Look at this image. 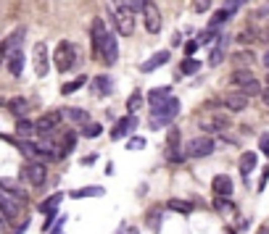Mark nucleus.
Wrapping results in <instances>:
<instances>
[{
  "instance_id": "obj_45",
  "label": "nucleus",
  "mask_w": 269,
  "mask_h": 234,
  "mask_svg": "<svg viewBox=\"0 0 269 234\" xmlns=\"http://www.w3.org/2000/svg\"><path fill=\"white\" fill-rule=\"evenodd\" d=\"M145 0H127V6L132 8V14H140V8H143Z\"/></svg>"
},
{
  "instance_id": "obj_16",
  "label": "nucleus",
  "mask_w": 269,
  "mask_h": 234,
  "mask_svg": "<svg viewBox=\"0 0 269 234\" xmlns=\"http://www.w3.org/2000/svg\"><path fill=\"white\" fill-rule=\"evenodd\" d=\"M222 103H225V108H230V111H245V108H248V95H243V92H232V95H227Z\"/></svg>"
},
{
  "instance_id": "obj_19",
  "label": "nucleus",
  "mask_w": 269,
  "mask_h": 234,
  "mask_svg": "<svg viewBox=\"0 0 269 234\" xmlns=\"http://www.w3.org/2000/svg\"><path fill=\"white\" fill-rule=\"evenodd\" d=\"M61 200H64V192H53L50 197H45V200L37 205V210H40V213H45V216H48V213H56L58 205H61Z\"/></svg>"
},
{
  "instance_id": "obj_21",
  "label": "nucleus",
  "mask_w": 269,
  "mask_h": 234,
  "mask_svg": "<svg viewBox=\"0 0 269 234\" xmlns=\"http://www.w3.org/2000/svg\"><path fill=\"white\" fill-rule=\"evenodd\" d=\"M169 61V50H161V53H156L150 61H145V63H140V71H145V74H150V71H156L158 66H164Z\"/></svg>"
},
{
  "instance_id": "obj_37",
  "label": "nucleus",
  "mask_w": 269,
  "mask_h": 234,
  "mask_svg": "<svg viewBox=\"0 0 269 234\" xmlns=\"http://www.w3.org/2000/svg\"><path fill=\"white\" fill-rule=\"evenodd\" d=\"M256 37H259V29H256V27H245V29L238 34V40H240V42H253Z\"/></svg>"
},
{
  "instance_id": "obj_23",
  "label": "nucleus",
  "mask_w": 269,
  "mask_h": 234,
  "mask_svg": "<svg viewBox=\"0 0 269 234\" xmlns=\"http://www.w3.org/2000/svg\"><path fill=\"white\" fill-rule=\"evenodd\" d=\"M103 34H106V24H103V19H95L92 21V53H95V58H98V48H100Z\"/></svg>"
},
{
  "instance_id": "obj_22",
  "label": "nucleus",
  "mask_w": 269,
  "mask_h": 234,
  "mask_svg": "<svg viewBox=\"0 0 269 234\" xmlns=\"http://www.w3.org/2000/svg\"><path fill=\"white\" fill-rule=\"evenodd\" d=\"M61 116L69 121H74V124H87L90 121V113L82 111V108H61Z\"/></svg>"
},
{
  "instance_id": "obj_12",
  "label": "nucleus",
  "mask_w": 269,
  "mask_h": 234,
  "mask_svg": "<svg viewBox=\"0 0 269 234\" xmlns=\"http://www.w3.org/2000/svg\"><path fill=\"white\" fill-rule=\"evenodd\" d=\"M19 200H16V197L14 195H8V192H3V190H0V213H6L8 218H16L19 216Z\"/></svg>"
},
{
  "instance_id": "obj_13",
  "label": "nucleus",
  "mask_w": 269,
  "mask_h": 234,
  "mask_svg": "<svg viewBox=\"0 0 269 234\" xmlns=\"http://www.w3.org/2000/svg\"><path fill=\"white\" fill-rule=\"evenodd\" d=\"M77 147V132L72 129H66L64 137H61V142H56V150H58V158H66L72 150Z\"/></svg>"
},
{
  "instance_id": "obj_48",
  "label": "nucleus",
  "mask_w": 269,
  "mask_h": 234,
  "mask_svg": "<svg viewBox=\"0 0 269 234\" xmlns=\"http://www.w3.org/2000/svg\"><path fill=\"white\" fill-rule=\"evenodd\" d=\"M27 226H29L27 221H24V224H21V226H16V234H24V231H27Z\"/></svg>"
},
{
  "instance_id": "obj_27",
  "label": "nucleus",
  "mask_w": 269,
  "mask_h": 234,
  "mask_svg": "<svg viewBox=\"0 0 269 234\" xmlns=\"http://www.w3.org/2000/svg\"><path fill=\"white\" fill-rule=\"evenodd\" d=\"M256 169V153H243L240 155V174L248 177V174Z\"/></svg>"
},
{
  "instance_id": "obj_44",
  "label": "nucleus",
  "mask_w": 269,
  "mask_h": 234,
  "mask_svg": "<svg viewBox=\"0 0 269 234\" xmlns=\"http://www.w3.org/2000/svg\"><path fill=\"white\" fill-rule=\"evenodd\" d=\"M195 50H198V42H193V40H190V42H185V58H190Z\"/></svg>"
},
{
  "instance_id": "obj_18",
  "label": "nucleus",
  "mask_w": 269,
  "mask_h": 234,
  "mask_svg": "<svg viewBox=\"0 0 269 234\" xmlns=\"http://www.w3.org/2000/svg\"><path fill=\"white\" fill-rule=\"evenodd\" d=\"M0 190H3V192H8V195H14L16 200H21V203H27V192L21 190V187H19L14 179H6V177H0Z\"/></svg>"
},
{
  "instance_id": "obj_24",
  "label": "nucleus",
  "mask_w": 269,
  "mask_h": 234,
  "mask_svg": "<svg viewBox=\"0 0 269 234\" xmlns=\"http://www.w3.org/2000/svg\"><path fill=\"white\" fill-rule=\"evenodd\" d=\"M6 108L14 113V116H24V113L29 111V100H24V98H11V100H6Z\"/></svg>"
},
{
  "instance_id": "obj_51",
  "label": "nucleus",
  "mask_w": 269,
  "mask_h": 234,
  "mask_svg": "<svg viewBox=\"0 0 269 234\" xmlns=\"http://www.w3.org/2000/svg\"><path fill=\"white\" fill-rule=\"evenodd\" d=\"M261 61H264V66H266V68H269V50H266V55H264V58H261Z\"/></svg>"
},
{
  "instance_id": "obj_6",
  "label": "nucleus",
  "mask_w": 269,
  "mask_h": 234,
  "mask_svg": "<svg viewBox=\"0 0 269 234\" xmlns=\"http://www.w3.org/2000/svg\"><path fill=\"white\" fill-rule=\"evenodd\" d=\"M98 58H103L109 66H114L116 61H119V45H116V37H114L109 29H106V34H103V40H100Z\"/></svg>"
},
{
  "instance_id": "obj_17",
  "label": "nucleus",
  "mask_w": 269,
  "mask_h": 234,
  "mask_svg": "<svg viewBox=\"0 0 269 234\" xmlns=\"http://www.w3.org/2000/svg\"><path fill=\"white\" fill-rule=\"evenodd\" d=\"M211 187H214V192L217 195H222V197H230L232 195V179L227 177V174H219V177H214V182H211Z\"/></svg>"
},
{
  "instance_id": "obj_9",
  "label": "nucleus",
  "mask_w": 269,
  "mask_h": 234,
  "mask_svg": "<svg viewBox=\"0 0 269 234\" xmlns=\"http://www.w3.org/2000/svg\"><path fill=\"white\" fill-rule=\"evenodd\" d=\"M64 116H61V108L58 111H48L45 116H40L37 121H34V132H40V134H53L58 129V121H61Z\"/></svg>"
},
{
  "instance_id": "obj_2",
  "label": "nucleus",
  "mask_w": 269,
  "mask_h": 234,
  "mask_svg": "<svg viewBox=\"0 0 269 234\" xmlns=\"http://www.w3.org/2000/svg\"><path fill=\"white\" fill-rule=\"evenodd\" d=\"M230 82H232V87H235L238 92H243V95H259L261 92V85H259V79H256L248 68H235L232 71V76H230Z\"/></svg>"
},
{
  "instance_id": "obj_42",
  "label": "nucleus",
  "mask_w": 269,
  "mask_h": 234,
  "mask_svg": "<svg viewBox=\"0 0 269 234\" xmlns=\"http://www.w3.org/2000/svg\"><path fill=\"white\" fill-rule=\"evenodd\" d=\"M127 147H130V150H143L145 147V139L143 137H132L130 142H127Z\"/></svg>"
},
{
  "instance_id": "obj_33",
  "label": "nucleus",
  "mask_w": 269,
  "mask_h": 234,
  "mask_svg": "<svg viewBox=\"0 0 269 234\" xmlns=\"http://www.w3.org/2000/svg\"><path fill=\"white\" fill-rule=\"evenodd\" d=\"M145 226L153 229V231L161 229V210H150V213L145 216Z\"/></svg>"
},
{
  "instance_id": "obj_39",
  "label": "nucleus",
  "mask_w": 269,
  "mask_h": 234,
  "mask_svg": "<svg viewBox=\"0 0 269 234\" xmlns=\"http://www.w3.org/2000/svg\"><path fill=\"white\" fill-rule=\"evenodd\" d=\"M100 132H103V126L100 124H92V121H87L85 129H82V134H85V137H98Z\"/></svg>"
},
{
  "instance_id": "obj_1",
  "label": "nucleus",
  "mask_w": 269,
  "mask_h": 234,
  "mask_svg": "<svg viewBox=\"0 0 269 234\" xmlns=\"http://www.w3.org/2000/svg\"><path fill=\"white\" fill-rule=\"evenodd\" d=\"M150 111H153V119H150V126L153 129H161L164 124H169L174 116L180 113V100L177 98H164V100H156L150 103Z\"/></svg>"
},
{
  "instance_id": "obj_7",
  "label": "nucleus",
  "mask_w": 269,
  "mask_h": 234,
  "mask_svg": "<svg viewBox=\"0 0 269 234\" xmlns=\"http://www.w3.org/2000/svg\"><path fill=\"white\" fill-rule=\"evenodd\" d=\"M140 14H143V21H145V29L150 34H158L161 32V11L156 3H150V0H145L143 8H140Z\"/></svg>"
},
{
  "instance_id": "obj_4",
  "label": "nucleus",
  "mask_w": 269,
  "mask_h": 234,
  "mask_svg": "<svg viewBox=\"0 0 269 234\" xmlns=\"http://www.w3.org/2000/svg\"><path fill=\"white\" fill-rule=\"evenodd\" d=\"M217 150V139L214 137H195L185 145V158H206Z\"/></svg>"
},
{
  "instance_id": "obj_50",
  "label": "nucleus",
  "mask_w": 269,
  "mask_h": 234,
  "mask_svg": "<svg viewBox=\"0 0 269 234\" xmlns=\"http://www.w3.org/2000/svg\"><path fill=\"white\" fill-rule=\"evenodd\" d=\"M261 100H264V103H266V105H269V87H266V90H264V92H261Z\"/></svg>"
},
{
  "instance_id": "obj_35",
  "label": "nucleus",
  "mask_w": 269,
  "mask_h": 234,
  "mask_svg": "<svg viewBox=\"0 0 269 234\" xmlns=\"http://www.w3.org/2000/svg\"><path fill=\"white\" fill-rule=\"evenodd\" d=\"M217 37H219V32H217L214 27H208V29L201 32V40H198V45H211Z\"/></svg>"
},
{
  "instance_id": "obj_47",
  "label": "nucleus",
  "mask_w": 269,
  "mask_h": 234,
  "mask_svg": "<svg viewBox=\"0 0 269 234\" xmlns=\"http://www.w3.org/2000/svg\"><path fill=\"white\" fill-rule=\"evenodd\" d=\"M259 145H261V153L269 155V134H261V142Z\"/></svg>"
},
{
  "instance_id": "obj_8",
  "label": "nucleus",
  "mask_w": 269,
  "mask_h": 234,
  "mask_svg": "<svg viewBox=\"0 0 269 234\" xmlns=\"http://www.w3.org/2000/svg\"><path fill=\"white\" fill-rule=\"evenodd\" d=\"M21 177H24L29 184H34V187H42L45 179H48V171H45V166L40 161H27L24 169H21Z\"/></svg>"
},
{
  "instance_id": "obj_10",
  "label": "nucleus",
  "mask_w": 269,
  "mask_h": 234,
  "mask_svg": "<svg viewBox=\"0 0 269 234\" xmlns=\"http://www.w3.org/2000/svg\"><path fill=\"white\" fill-rule=\"evenodd\" d=\"M32 61H34V71H37V76H45V74H48V68H50V55H48V45H45V42H37V45H34Z\"/></svg>"
},
{
  "instance_id": "obj_49",
  "label": "nucleus",
  "mask_w": 269,
  "mask_h": 234,
  "mask_svg": "<svg viewBox=\"0 0 269 234\" xmlns=\"http://www.w3.org/2000/svg\"><path fill=\"white\" fill-rule=\"evenodd\" d=\"M6 224H8V216H6V213H0V229H3Z\"/></svg>"
},
{
  "instance_id": "obj_30",
  "label": "nucleus",
  "mask_w": 269,
  "mask_h": 234,
  "mask_svg": "<svg viewBox=\"0 0 269 234\" xmlns=\"http://www.w3.org/2000/svg\"><path fill=\"white\" fill-rule=\"evenodd\" d=\"M85 85H87V76L82 74V76H77L74 82H66V85L61 87V92H64V95H72V92H77L79 87H85Z\"/></svg>"
},
{
  "instance_id": "obj_31",
  "label": "nucleus",
  "mask_w": 269,
  "mask_h": 234,
  "mask_svg": "<svg viewBox=\"0 0 269 234\" xmlns=\"http://www.w3.org/2000/svg\"><path fill=\"white\" fill-rule=\"evenodd\" d=\"M232 19V14L227 8H222V11H217V14L211 16V21H208V27H214V29H219L222 24H225V21H230Z\"/></svg>"
},
{
  "instance_id": "obj_25",
  "label": "nucleus",
  "mask_w": 269,
  "mask_h": 234,
  "mask_svg": "<svg viewBox=\"0 0 269 234\" xmlns=\"http://www.w3.org/2000/svg\"><path fill=\"white\" fill-rule=\"evenodd\" d=\"M16 134H19V137L34 134V121H29L27 116H16Z\"/></svg>"
},
{
  "instance_id": "obj_3",
  "label": "nucleus",
  "mask_w": 269,
  "mask_h": 234,
  "mask_svg": "<svg viewBox=\"0 0 269 234\" xmlns=\"http://www.w3.org/2000/svg\"><path fill=\"white\" fill-rule=\"evenodd\" d=\"M77 48L69 40H61L58 42V48H56V55H53V61H56V68L58 71H72V68L77 66Z\"/></svg>"
},
{
  "instance_id": "obj_40",
  "label": "nucleus",
  "mask_w": 269,
  "mask_h": 234,
  "mask_svg": "<svg viewBox=\"0 0 269 234\" xmlns=\"http://www.w3.org/2000/svg\"><path fill=\"white\" fill-rule=\"evenodd\" d=\"M167 208L180 210V213H190V210H193V205H190V203H182V200H172V203H167Z\"/></svg>"
},
{
  "instance_id": "obj_52",
  "label": "nucleus",
  "mask_w": 269,
  "mask_h": 234,
  "mask_svg": "<svg viewBox=\"0 0 269 234\" xmlns=\"http://www.w3.org/2000/svg\"><path fill=\"white\" fill-rule=\"evenodd\" d=\"M3 61H6V53H3V50H0V66H3Z\"/></svg>"
},
{
  "instance_id": "obj_32",
  "label": "nucleus",
  "mask_w": 269,
  "mask_h": 234,
  "mask_svg": "<svg viewBox=\"0 0 269 234\" xmlns=\"http://www.w3.org/2000/svg\"><path fill=\"white\" fill-rule=\"evenodd\" d=\"M172 95V87L167 85V87H156V90H150L148 92V105L150 103H156V100H164V98H169Z\"/></svg>"
},
{
  "instance_id": "obj_29",
  "label": "nucleus",
  "mask_w": 269,
  "mask_h": 234,
  "mask_svg": "<svg viewBox=\"0 0 269 234\" xmlns=\"http://www.w3.org/2000/svg\"><path fill=\"white\" fill-rule=\"evenodd\" d=\"M98 195H103V187H82V190L72 192L74 200H82V197H98Z\"/></svg>"
},
{
  "instance_id": "obj_20",
  "label": "nucleus",
  "mask_w": 269,
  "mask_h": 234,
  "mask_svg": "<svg viewBox=\"0 0 269 234\" xmlns=\"http://www.w3.org/2000/svg\"><path fill=\"white\" fill-rule=\"evenodd\" d=\"M6 61H8V71L14 74V76H21V71H24V55H21V50L8 53Z\"/></svg>"
},
{
  "instance_id": "obj_11",
  "label": "nucleus",
  "mask_w": 269,
  "mask_h": 234,
  "mask_svg": "<svg viewBox=\"0 0 269 234\" xmlns=\"http://www.w3.org/2000/svg\"><path fill=\"white\" fill-rule=\"evenodd\" d=\"M135 126H137V119H135V116H132V113H130V116H124V119H119V121H116V126L111 129V139H122V137H127V134L135 129Z\"/></svg>"
},
{
  "instance_id": "obj_57",
  "label": "nucleus",
  "mask_w": 269,
  "mask_h": 234,
  "mask_svg": "<svg viewBox=\"0 0 269 234\" xmlns=\"http://www.w3.org/2000/svg\"><path fill=\"white\" fill-rule=\"evenodd\" d=\"M266 85H269V74H266Z\"/></svg>"
},
{
  "instance_id": "obj_55",
  "label": "nucleus",
  "mask_w": 269,
  "mask_h": 234,
  "mask_svg": "<svg viewBox=\"0 0 269 234\" xmlns=\"http://www.w3.org/2000/svg\"><path fill=\"white\" fill-rule=\"evenodd\" d=\"M264 40H269V27H266V32H264Z\"/></svg>"
},
{
  "instance_id": "obj_41",
  "label": "nucleus",
  "mask_w": 269,
  "mask_h": 234,
  "mask_svg": "<svg viewBox=\"0 0 269 234\" xmlns=\"http://www.w3.org/2000/svg\"><path fill=\"white\" fill-rule=\"evenodd\" d=\"M217 210H232V200L230 197H222V195H217Z\"/></svg>"
},
{
  "instance_id": "obj_15",
  "label": "nucleus",
  "mask_w": 269,
  "mask_h": 234,
  "mask_svg": "<svg viewBox=\"0 0 269 234\" xmlns=\"http://www.w3.org/2000/svg\"><path fill=\"white\" fill-rule=\"evenodd\" d=\"M227 45H230V34H219V42H217V48L211 50V58H208V63H211V66H219L222 61H225Z\"/></svg>"
},
{
  "instance_id": "obj_5",
  "label": "nucleus",
  "mask_w": 269,
  "mask_h": 234,
  "mask_svg": "<svg viewBox=\"0 0 269 234\" xmlns=\"http://www.w3.org/2000/svg\"><path fill=\"white\" fill-rule=\"evenodd\" d=\"M114 21H116V29H119V34H124V37H130V34L135 32V14L130 6H116L114 11Z\"/></svg>"
},
{
  "instance_id": "obj_34",
  "label": "nucleus",
  "mask_w": 269,
  "mask_h": 234,
  "mask_svg": "<svg viewBox=\"0 0 269 234\" xmlns=\"http://www.w3.org/2000/svg\"><path fill=\"white\" fill-rule=\"evenodd\" d=\"M253 53L251 50H243V53H235V63H238V68H245L248 63H253Z\"/></svg>"
},
{
  "instance_id": "obj_56",
  "label": "nucleus",
  "mask_w": 269,
  "mask_h": 234,
  "mask_svg": "<svg viewBox=\"0 0 269 234\" xmlns=\"http://www.w3.org/2000/svg\"><path fill=\"white\" fill-rule=\"evenodd\" d=\"M0 105H6V100H3V98H0Z\"/></svg>"
},
{
  "instance_id": "obj_46",
  "label": "nucleus",
  "mask_w": 269,
  "mask_h": 234,
  "mask_svg": "<svg viewBox=\"0 0 269 234\" xmlns=\"http://www.w3.org/2000/svg\"><path fill=\"white\" fill-rule=\"evenodd\" d=\"M64 224H66V216H61V218L56 221V224H53L56 229H50V234H61V226H64Z\"/></svg>"
},
{
  "instance_id": "obj_43",
  "label": "nucleus",
  "mask_w": 269,
  "mask_h": 234,
  "mask_svg": "<svg viewBox=\"0 0 269 234\" xmlns=\"http://www.w3.org/2000/svg\"><path fill=\"white\" fill-rule=\"evenodd\" d=\"M243 3H245V0H225V8L230 11V14H235V11H238Z\"/></svg>"
},
{
  "instance_id": "obj_36",
  "label": "nucleus",
  "mask_w": 269,
  "mask_h": 234,
  "mask_svg": "<svg viewBox=\"0 0 269 234\" xmlns=\"http://www.w3.org/2000/svg\"><path fill=\"white\" fill-rule=\"evenodd\" d=\"M198 68H201V63H198L195 58H185L182 66H180V71H182V74H195Z\"/></svg>"
},
{
  "instance_id": "obj_28",
  "label": "nucleus",
  "mask_w": 269,
  "mask_h": 234,
  "mask_svg": "<svg viewBox=\"0 0 269 234\" xmlns=\"http://www.w3.org/2000/svg\"><path fill=\"white\" fill-rule=\"evenodd\" d=\"M95 90L103 92V95H111V92H114V82H111V76H109V74L95 76Z\"/></svg>"
},
{
  "instance_id": "obj_38",
  "label": "nucleus",
  "mask_w": 269,
  "mask_h": 234,
  "mask_svg": "<svg viewBox=\"0 0 269 234\" xmlns=\"http://www.w3.org/2000/svg\"><path fill=\"white\" fill-rule=\"evenodd\" d=\"M140 105H143V95H140V92H132L130 100H127V108H130V113L140 111Z\"/></svg>"
},
{
  "instance_id": "obj_54",
  "label": "nucleus",
  "mask_w": 269,
  "mask_h": 234,
  "mask_svg": "<svg viewBox=\"0 0 269 234\" xmlns=\"http://www.w3.org/2000/svg\"><path fill=\"white\" fill-rule=\"evenodd\" d=\"M127 234H137V229H135V226H130V229H127Z\"/></svg>"
},
{
  "instance_id": "obj_26",
  "label": "nucleus",
  "mask_w": 269,
  "mask_h": 234,
  "mask_svg": "<svg viewBox=\"0 0 269 234\" xmlns=\"http://www.w3.org/2000/svg\"><path fill=\"white\" fill-rule=\"evenodd\" d=\"M227 119H225V116H217V119H208V121H201V126H203V129L206 132H225L227 129Z\"/></svg>"
},
{
  "instance_id": "obj_14",
  "label": "nucleus",
  "mask_w": 269,
  "mask_h": 234,
  "mask_svg": "<svg viewBox=\"0 0 269 234\" xmlns=\"http://www.w3.org/2000/svg\"><path fill=\"white\" fill-rule=\"evenodd\" d=\"M21 42H24V29L19 27V29L11 32V37H8L3 45H0V50L8 55V53H14V50H21Z\"/></svg>"
},
{
  "instance_id": "obj_53",
  "label": "nucleus",
  "mask_w": 269,
  "mask_h": 234,
  "mask_svg": "<svg viewBox=\"0 0 269 234\" xmlns=\"http://www.w3.org/2000/svg\"><path fill=\"white\" fill-rule=\"evenodd\" d=\"M127 3V0H114V6H124Z\"/></svg>"
}]
</instances>
